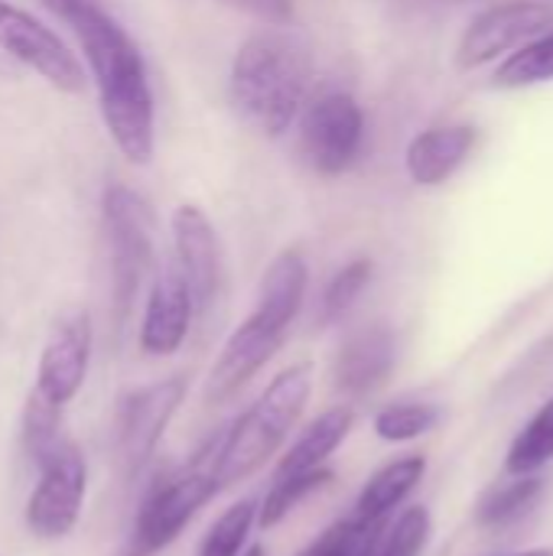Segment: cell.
<instances>
[{"label":"cell","mask_w":553,"mask_h":556,"mask_svg":"<svg viewBox=\"0 0 553 556\" xmlns=\"http://www.w3.org/2000/svg\"><path fill=\"white\" fill-rule=\"evenodd\" d=\"M65 23L72 26L95 78L98 108L111 143L127 163L147 166L156 150V104L137 42L95 0L75 7Z\"/></svg>","instance_id":"cell-1"},{"label":"cell","mask_w":553,"mask_h":556,"mask_svg":"<svg viewBox=\"0 0 553 556\" xmlns=\"http://www.w3.org/2000/svg\"><path fill=\"white\" fill-rule=\"evenodd\" d=\"M310 78V46L300 36L271 26L251 33L235 52L228 94L244 121H251L267 137H280L303 114Z\"/></svg>","instance_id":"cell-2"},{"label":"cell","mask_w":553,"mask_h":556,"mask_svg":"<svg viewBox=\"0 0 553 556\" xmlns=\"http://www.w3.org/2000/svg\"><path fill=\"white\" fill-rule=\"evenodd\" d=\"M313 394V365L300 362L280 371L267 391L218 437L212 469L222 489L244 482L254 476L277 450L287 443L293 427L300 424L306 401Z\"/></svg>","instance_id":"cell-3"},{"label":"cell","mask_w":553,"mask_h":556,"mask_svg":"<svg viewBox=\"0 0 553 556\" xmlns=\"http://www.w3.org/2000/svg\"><path fill=\"white\" fill-rule=\"evenodd\" d=\"M101 225L108 241V261H111V300H114V319L124 323L130 313L137 290L153 264V235L156 218L150 202L124 186L111 182L101 195Z\"/></svg>","instance_id":"cell-4"},{"label":"cell","mask_w":553,"mask_h":556,"mask_svg":"<svg viewBox=\"0 0 553 556\" xmlns=\"http://www.w3.org/2000/svg\"><path fill=\"white\" fill-rule=\"evenodd\" d=\"M218 446V440H215ZM212 446V456H215ZM212 456H199L189 469H183L179 476L160 482L140 505L124 556H156L166 551L189 525L192 518L218 495V479L212 469Z\"/></svg>","instance_id":"cell-5"},{"label":"cell","mask_w":553,"mask_h":556,"mask_svg":"<svg viewBox=\"0 0 553 556\" xmlns=\"http://www.w3.org/2000/svg\"><path fill=\"white\" fill-rule=\"evenodd\" d=\"M88 463L78 443L62 440L52 456L39 466V479L26 498V528L36 541H65L85 511Z\"/></svg>","instance_id":"cell-6"},{"label":"cell","mask_w":553,"mask_h":556,"mask_svg":"<svg viewBox=\"0 0 553 556\" xmlns=\"http://www.w3.org/2000/svg\"><path fill=\"white\" fill-rule=\"evenodd\" d=\"M365 147V114L349 91H326L300 114V153L319 176H342Z\"/></svg>","instance_id":"cell-7"},{"label":"cell","mask_w":553,"mask_h":556,"mask_svg":"<svg viewBox=\"0 0 553 556\" xmlns=\"http://www.w3.org/2000/svg\"><path fill=\"white\" fill-rule=\"evenodd\" d=\"M186 391H189L186 378L169 375L153 384L134 388L130 394L121 397L114 437H117V459L127 479H137L153 459L166 427L173 424L179 404L186 401Z\"/></svg>","instance_id":"cell-8"},{"label":"cell","mask_w":553,"mask_h":556,"mask_svg":"<svg viewBox=\"0 0 553 556\" xmlns=\"http://www.w3.org/2000/svg\"><path fill=\"white\" fill-rule=\"evenodd\" d=\"M0 52L26 65L62 94L85 91V68L78 55L65 46L59 33L42 26V20H36L13 0H0Z\"/></svg>","instance_id":"cell-9"},{"label":"cell","mask_w":553,"mask_h":556,"mask_svg":"<svg viewBox=\"0 0 553 556\" xmlns=\"http://www.w3.org/2000/svg\"><path fill=\"white\" fill-rule=\"evenodd\" d=\"M553 26V7L541 0H505L492 3L473 16L456 42V65L463 72L482 68L495 59L512 55L535 36L548 33Z\"/></svg>","instance_id":"cell-10"},{"label":"cell","mask_w":553,"mask_h":556,"mask_svg":"<svg viewBox=\"0 0 553 556\" xmlns=\"http://www.w3.org/2000/svg\"><path fill=\"white\" fill-rule=\"evenodd\" d=\"M173 248L176 267L192 290L196 313H209L225 283V251L212 218L199 205L183 202L173 212Z\"/></svg>","instance_id":"cell-11"},{"label":"cell","mask_w":553,"mask_h":556,"mask_svg":"<svg viewBox=\"0 0 553 556\" xmlns=\"http://www.w3.org/2000/svg\"><path fill=\"white\" fill-rule=\"evenodd\" d=\"M91 342H95V332H91L88 313L85 309L65 313L52 326V332H49V339H46V345L39 352L33 388L42 391L46 397H52L55 404L68 407L78 397V391H81V384L88 378Z\"/></svg>","instance_id":"cell-12"},{"label":"cell","mask_w":553,"mask_h":556,"mask_svg":"<svg viewBox=\"0 0 553 556\" xmlns=\"http://www.w3.org/2000/svg\"><path fill=\"white\" fill-rule=\"evenodd\" d=\"M287 332L261 323L254 313L228 336V342L222 345L209 381H205V401L209 404H225L231 401L284 345Z\"/></svg>","instance_id":"cell-13"},{"label":"cell","mask_w":553,"mask_h":556,"mask_svg":"<svg viewBox=\"0 0 553 556\" xmlns=\"http://www.w3.org/2000/svg\"><path fill=\"white\" fill-rule=\"evenodd\" d=\"M192 316H196V300L186 277L179 274L176 264L163 267L147 296V309L140 323V349L153 358L176 355L189 336Z\"/></svg>","instance_id":"cell-14"},{"label":"cell","mask_w":553,"mask_h":556,"mask_svg":"<svg viewBox=\"0 0 553 556\" xmlns=\"http://www.w3.org/2000/svg\"><path fill=\"white\" fill-rule=\"evenodd\" d=\"M476 137L479 134L469 124H447V127H430L417 134L404 153V169L411 182L420 189H437L450 182L456 169L476 150Z\"/></svg>","instance_id":"cell-15"},{"label":"cell","mask_w":553,"mask_h":556,"mask_svg":"<svg viewBox=\"0 0 553 556\" xmlns=\"http://www.w3.org/2000/svg\"><path fill=\"white\" fill-rule=\"evenodd\" d=\"M394 358H398L394 332L385 323L365 326L355 336H349L345 345L339 349L336 384L345 394H372L394 371Z\"/></svg>","instance_id":"cell-16"},{"label":"cell","mask_w":553,"mask_h":556,"mask_svg":"<svg viewBox=\"0 0 553 556\" xmlns=\"http://www.w3.org/2000/svg\"><path fill=\"white\" fill-rule=\"evenodd\" d=\"M306 287H310V267H306V257L293 248L280 251L264 277H261V287H257V303H254V316L280 332H287L293 326V319L300 316L303 309V300H306Z\"/></svg>","instance_id":"cell-17"},{"label":"cell","mask_w":553,"mask_h":556,"mask_svg":"<svg viewBox=\"0 0 553 556\" xmlns=\"http://www.w3.org/2000/svg\"><path fill=\"white\" fill-rule=\"evenodd\" d=\"M355 424V414L349 407H332L323 417H316L300 440L284 453L277 476L274 479H287V476H303V472H316L326 466V459L345 443L349 430Z\"/></svg>","instance_id":"cell-18"},{"label":"cell","mask_w":553,"mask_h":556,"mask_svg":"<svg viewBox=\"0 0 553 556\" xmlns=\"http://www.w3.org/2000/svg\"><path fill=\"white\" fill-rule=\"evenodd\" d=\"M424 476H427V459L424 456H404V459H394V463L381 466L365 482V489H362V495L355 502V515L368 518V521L388 518L420 485Z\"/></svg>","instance_id":"cell-19"},{"label":"cell","mask_w":553,"mask_h":556,"mask_svg":"<svg viewBox=\"0 0 553 556\" xmlns=\"http://www.w3.org/2000/svg\"><path fill=\"white\" fill-rule=\"evenodd\" d=\"M544 489H548V482L538 472L535 476H515L512 482L492 485L476 508V521L482 528H492V531L512 528L538 508V502L544 498Z\"/></svg>","instance_id":"cell-20"},{"label":"cell","mask_w":553,"mask_h":556,"mask_svg":"<svg viewBox=\"0 0 553 556\" xmlns=\"http://www.w3.org/2000/svg\"><path fill=\"white\" fill-rule=\"evenodd\" d=\"M62 414H65L62 404H55L42 391L29 388L26 404H23V417H20V443H23V453L29 456V463L42 466L52 456V450L62 443V433H59Z\"/></svg>","instance_id":"cell-21"},{"label":"cell","mask_w":553,"mask_h":556,"mask_svg":"<svg viewBox=\"0 0 553 556\" xmlns=\"http://www.w3.org/2000/svg\"><path fill=\"white\" fill-rule=\"evenodd\" d=\"M495 88H531L553 81V29L535 36L512 55H505L495 68Z\"/></svg>","instance_id":"cell-22"},{"label":"cell","mask_w":553,"mask_h":556,"mask_svg":"<svg viewBox=\"0 0 553 556\" xmlns=\"http://www.w3.org/2000/svg\"><path fill=\"white\" fill-rule=\"evenodd\" d=\"M388 531V518H349L326 528L300 556H375L381 534Z\"/></svg>","instance_id":"cell-23"},{"label":"cell","mask_w":553,"mask_h":556,"mask_svg":"<svg viewBox=\"0 0 553 556\" xmlns=\"http://www.w3.org/2000/svg\"><path fill=\"white\" fill-rule=\"evenodd\" d=\"M548 463H553V397L515 437L505 469H508V476H535Z\"/></svg>","instance_id":"cell-24"},{"label":"cell","mask_w":553,"mask_h":556,"mask_svg":"<svg viewBox=\"0 0 553 556\" xmlns=\"http://www.w3.org/2000/svg\"><path fill=\"white\" fill-rule=\"evenodd\" d=\"M336 476L323 466L316 472H303V476H287V479H274V489L267 492L264 505L257 508V525L264 531L277 528L290 511H297L313 492L326 489Z\"/></svg>","instance_id":"cell-25"},{"label":"cell","mask_w":553,"mask_h":556,"mask_svg":"<svg viewBox=\"0 0 553 556\" xmlns=\"http://www.w3.org/2000/svg\"><path fill=\"white\" fill-rule=\"evenodd\" d=\"M440 407L437 404H391L378 410L375 417V433L385 443H411L437 430L440 424Z\"/></svg>","instance_id":"cell-26"},{"label":"cell","mask_w":553,"mask_h":556,"mask_svg":"<svg viewBox=\"0 0 553 556\" xmlns=\"http://www.w3.org/2000/svg\"><path fill=\"white\" fill-rule=\"evenodd\" d=\"M257 521V505L254 502H238L231 505L202 538L196 556H238L248 544V534Z\"/></svg>","instance_id":"cell-27"},{"label":"cell","mask_w":553,"mask_h":556,"mask_svg":"<svg viewBox=\"0 0 553 556\" xmlns=\"http://www.w3.org/2000/svg\"><path fill=\"white\" fill-rule=\"evenodd\" d=\"M430 531H433L430 511L424 505H414V508L401 511L394 525H388L375 556H420L430 541Z\"/></svg>","instance_id":"cell-28"},{"label":"cell","mask_w":553,"mask_h":556,"mask_svg":"<svg viewBox=\"0 0 553 556\" xmlns=\"http://www.w3.org/2000/svg\"><path fill=\"white\" fill-rule=\"evenodd\" d=\"M372 274H375V264H372L368 257L349 261V264L329 280V287H326V293H323V323L342 319V316L355 306V300L365 293V287L372 283Z\"/></svg>","instance_id":"cell-29"},{"label":"cell","mask_w":553,"mask_h":556,"mask_svg":"<svg viewBox=\"0 0 553 556\" xmlns=\"http://www.w3.org/2000/svg\"><path fill=\"white\" fill-rule=\"evenodd\" d=\"M222 3L267 26H287L293 20V0H222Z\"/></svg>","instance_id":"cell-30"},{"label":"cell","mask_w":553,"mask_h":556,"mask_svg":"<svg viewBox=\"0 0 553 556\" xmlns=\"http://www.w3.org/2000/svg\"><path fill=\"white\" fill-rule=\"evenodd\" d=\"M39 3H42L46 10H52L59 20H68V16L75 13V7H81L85 0H39Z\"/></svg>","instance_id":"cell-31"},{"label":"cell","mask_w":553,"mask_h":556,"mask_svg":"<svg viewBox=\"0 0 553 556\" xmlns=\"http://www.w3.org/2000/svg\"><path fill=\"white\" fill-rule=\"evenodd\" d=\"M244 556H267V551H264L261 544H254V547H248V551H244Z\"/></svg>","instance_id":"cell-32"},{"label":"cell","mask_w":553,"mask_h":556,"mask_svg":"<svg viewBox=\"0 0 553 556\" xmlns=\"http://www.w3.org/2000/svg\"><path fill=\"white\" fill-rule=\"evenodd\" d=\"M521 556H553V554H548V551H531V554H521Z\"/></svg>","instance_id":"cell-33"}]
</instances>
